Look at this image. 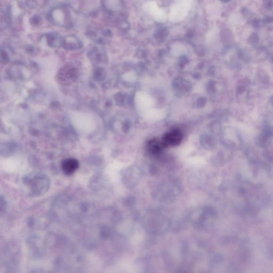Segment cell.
Returning <instances> with one entry per match:
<instances>
[{
  "instance_id": "cell-6",
  "label": "cell",
  "mask_w": 273,
  "mask_h": 273,
  "mask_svg": "<svg viewBox=\"0 0 273 273\" xmlns=\"http://www.w3.org/2000/svg\"><path fill=\"white\" fill-rule=\"evenodd\" d=\"M48 43L51 45H56L64 43V38L57 32H50L46 34Z\"/></svg>"
},
{
  "instance_id": "cell-2",
  "label": "cell",
  "mask_w": 273,
  "mask_h": 273,
  "mask_svg": "<svg viewBox=\"0 0 273 273\" xmlns=\"http://www.w3.org/2000/svg\"><path fill=\"white\" fill-rule=\"evenodd\" d=\"M19 250L18 245L14 243H9L6 245L2 253V263L6 267V269L14 270L16 268L18 264V257Z\"/></svg>"
},
{
  "instance_id": "cell-4",
  "label": "cell",
  "mask_w": 273,
  "mask_h": 273,
  "mask_svg": "<svg viewBox=\"0 0 273 273\" xmlns=\"http://www.w3.org/2000/svg\"><path fill=\"white\" fill-rule=\"evenodd\" d=\"M181 140L182 135L181 132L177 130H174L166 134L164 136L162 142V146L176 145L179 144Z\"/></svg>"
},
{
  "instance_id": "cell-1",
  "label": "cell",
  "mask_w": 273,
  "mask_h": 273,
  "mask_svg": "<svg viewBox=\"0 0 273 273\" xmlns=\"http://www.w3.org/2000/svg\"><path fill=\"white\" fill-rule=\"evenodd\" d=\"M23 184L29 188L30 194L41 196L48 192L50 187V180L47 174L40 172H31L22 179Z\"/></svg>"
},
{
  "instance_id": "cell-9",
  "label": "cell",
  "mask_w": 273,
  "mask_h": 273,
  "mask_svg": "<svg viewBox=\"0 0 273 273\" xmlns=\"http://www.w3.org/2000/svg\"><path fill=\"white\" fill-rule=\"evenodd\" d=\"M26 6H29V8H35L37 6V2L35 1H32V0H29L28 1L26 2Z\"/></svg>"
},
{
  "instance_id": "cell-7",
  "label": "cell",
  "mask_w": 273,
  "mask_h": 273,
  "mask_svg": "<svg viewBox=\"0 0 273 273\" xmlns=\"http://www.w3.org/2000/svg\"><path fill=\"white\" fill-rule=\"evenodd\" d=\"M42 21V18H41L40 16H39L38 15L33 16L32 17V18L29 20L30 24L33 26H38L41 24Z\"/></svg>"
},
{
  "instance_id": "cell-8",
  "label": "cell",
  "mask_w": 273,
  "mask_h": 273,
  "mask_svg": "<svg viewBox=\"0 0 273 273\" xmlns=\"http://www.w3.org/2000/svg\"><path fill=\"white\" fill-rule=\"evenodd\" d=\"M0 200H1V203H0V205H1V206H0V213H1V216H2V215L4 214L6 212V207H7V204H6V201L5 200V198H4L3 196H2V195H1V199H0Z\"/></svg>"
},
{
  "instance_id": "cell-3",
  "label": "cell",
  "mask_w": 273,
  "mask_h": 273,
  "mask_svg": "<svg viewBox=\"0 0 273 273\" xmlns=\"http://www.w3.org/2000/svg\"><path fill=\"white\" fill-rule=\"evenodd\" d=\"M79 162L74 158H67L61 162V167L64 174L67 176H72L75 173L79 168Z\"/></svg>"
},
{
  "instance_id": "cell-5",
  "label": "cell",
  "mask_w": 273,
  "mask_h": 273,
  "mask_svg": "<svg viewBox=\"0 0 273 273\" xmlns=\"http://www.w3.org/2000/svg\"><path fill=\"white\" fill-rule=\"evenodd\" d=\"M51 19L56 24L61 25L63 22L66 21L65 12L61 8H56L53 10L51 13Z\"/></svg>"
}]
</instances>
